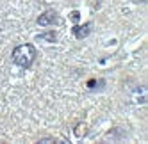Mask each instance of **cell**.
<instances>
[{"label":"cell","mask_w":148,"mask_h":144,"mask_svg":"<svg viewBox=\"0 0 148 144\" xmlns=\"http://www.w3.org/2000/svg\"><path fill=\"white\" fill-rule=\"evenodd\" d=\"M11 59H13V62L20 68H30L34 62V59H36V48L34 45H30V43H23V45H18L13 48V54H11Z\"/></svg>","instance_id":"cell-1"},{"label":"cell","mask_w":148,"mask_h":144,"mask_svg":"<svg viewBox=\"0 0 148 144\" xmlns=\"http://www.w3.org/2000/svg\"><path fill=\"white\" fill-rule=\"evenodd\" d=\"M57 22H59V18H57V13L54 9H48V11L41 13L38 16V25L39 27H50V25H56Z\"/></svg>","instance_id":"cell-2"},{"label":"cell","mask_w":148,"mask_h":144,"mask_svg":"<svg viewBox=\"0 0 148 144\" xmlns=\"http://www.w3.org/2000/svg\"><path fill=\"white\" fill-rule=\"evenodd\" d=\"M146 98H148V92H146V87L145 86L134 87V91H132V103L143 105V103H146Z\"/></svg>","instance_id":"cell-3"},{"label":"cell","mask_w":148,"mask_h":144,"mask_svg":"<svg viewBox=\"0 0 148 144\" xmlns=\"http://www.w3.org/2000/svg\"><path fill=\"white\" fill-rule=\"evenodd\" d=\"M91 34V23H84V25H75L73 27V36L77 39H84Z\"/></svg>","instance_id":"cell-4"},{"label":"cell","mask_w":148,"mask_h":144,"mask_svg":"<svg viewBox=\"0 0 148 144\" xmlns=\"http://www.w3.org/2000/svg\"><path fill=\"white\" fill-rule=\"evenodd\" d=\"M73 133H75V137H79V139L86 137V133H88V125H86V123H77L75 128H73Z\"/></svg>","instance_id":"cell-5"},{"label":"cell","mask_w":148,"mask_h":144,"mask_svg":"<svg viewBox=\"0 0 148 144\" xmlns=\"http://www.w3.org/2000/svg\"><path fill=\"white\" fill-rule=\"evenodd\" d=\"M38 39H39V41H48V43H56V41H57V34L54 32V30H50V32L39 34Z\"/></svg>","instance_id":"cell-6"},{"label":"cell","mask_w":148,"mask_h":144,"mask_svg":"<svg viewBox=\"0 0 148 144\" xmlns=\"http://www.w3.org/2000/svg\"><path fill=\"white\" fill-rule=\"evenodd\" d=\"M105 82L103 80H89L88 82V89H98V87H103Z\"/></svg>","instance_id":"cell-7"},{"label":"cell","mask_w":148,"mask_h":144,"mask_svg":"<svg viewBox=\"0 0 148 144\" xmlns=\"http://www.w3.org/2000/svg\"><path fill=\"white\" fill-rule=\"evenodd\" d=\"M70 18H71V22H75V23H77V22H79V18H80V13H79V11H73V13L70 14Z\"/></svg>","instance_id":"cell-8"},{"label":"cell","mask_w":148,"mask_h":144,"mask_svg":"<svg viewBox=\"0 0 148 144\" xmlns=\"http://www.w3.org/2000/svg\"><path fill=\"white\" fill-rule=\"evenodd\" d=\"M38 142H39V144H43V142H56V139H52V137H45V139H39Z\"/></svg>","instance_id":"cell-9"},{"label":"cell","mask_w":148,"mask_h":144,"mask_svg":"<svg viewBox=\"0 0 148 144\" xmlns=\"http://www.w3.org/2000/svg\"><path fill=\"white\" fill-rule=\"evenodd\" d=\"M134 2H136V4H145L146 0H134Z\"/></svg>","instance_id":"cell-10"}]
</instances>
